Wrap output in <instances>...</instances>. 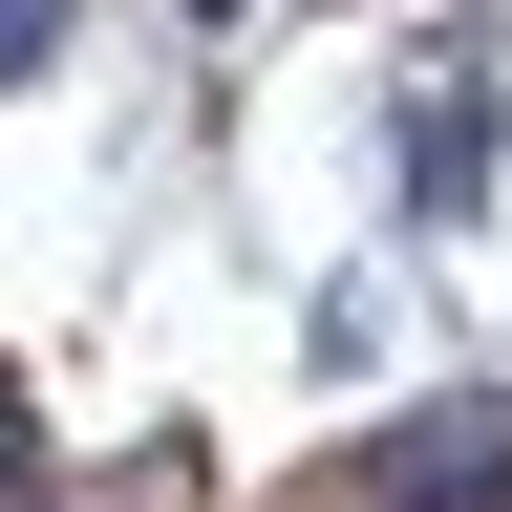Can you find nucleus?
Wrapping results in <instances>:
<instances>
[{
	"instance_id": "obj_3",
	"label": "nucleus",
	"mask_w": 512,
	"mask_h": 512,
	"mask_svg": "<svg viewBox=\"0 0 512 512\" xmlns=\"http://www.w3.org/2000/svg\"><path fill=\"white\" fill-rule=\"evenodd\" d=\"M0 470H22V384H0Z\"/></svg>"
},
{
	"instance_id": "obj_1",
	"label": "nucleus",
	"mask_w": 512,
	"mask_h": 512,
	"mask_svg": "<svg viewBox=\"0 0 512 512\" xmlns=\"http://www.w3.org/2000/svg\"><path fill=\"white\" fill-rule=\"evenodd\" d=\"M363 512H512V406H427V427H384Z\"/></svg>"
},
{
	"instance_id": "obj_2",
	"label": "nucleus",
	"mask_w": 512,
	"mask_h": 512,
	"mask_svg": "<svg viewBox=\"0 0 512 512\" xmlns=\"http://www.w3.org/2000/svg\"><path fill=\"white\" fill-rule=\"evenodd\" d=\"M43 43H64V0H0V86H22V64H43Z\"/></svg>"
}]
</instances>
